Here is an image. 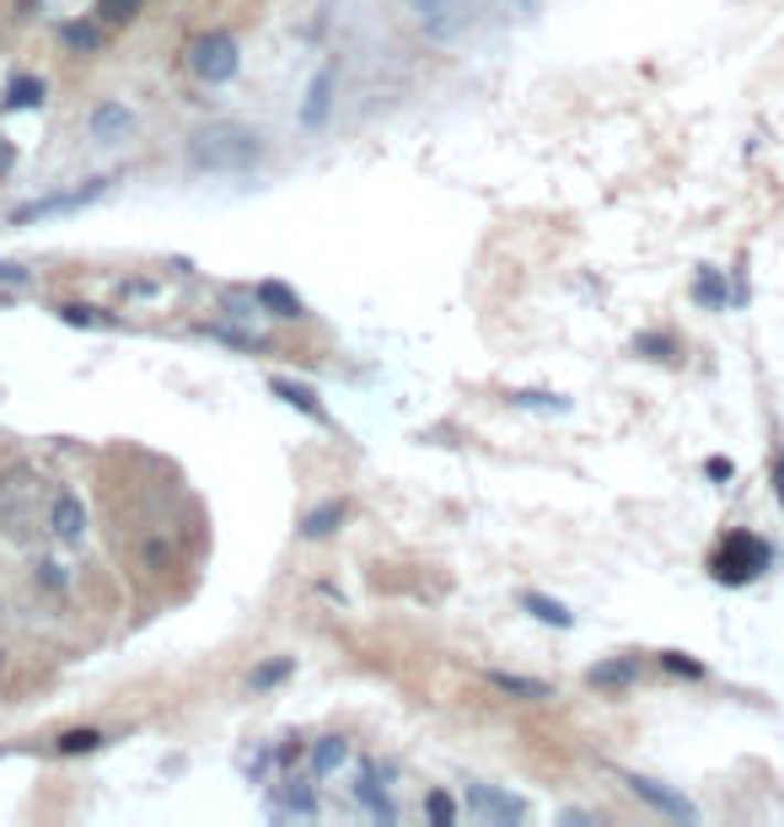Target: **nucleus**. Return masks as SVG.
Returning a JSON list of instances; mask_svg holds the SVG:
<instances>
[{"mask_svg":"<svg viewBox=\"0 0 784 827\" xmlns=\"http://www.w3.org/2000/svg\"><path fill=\"white\" fill-rule=\"evenodd\" d=\"M774 543L763 538V533H752V527H726L715 548H709V559H704V570L715 586H731V591H742L752 580H763L774 570Z\"/></svg>","mask_w":784,"mask_h":827,"instance_id":"1","label":"nucleus"},{"mask_svg":"<svg viewBox=\"0 0 784 827\" xmlns=\"http://www.w3.org/2000/svg\"><path fill=\"white\" fill-rule=\"evenodd\" d=\"M264 162V135L248 125H210L189 140L194 172H253Z\"/></svg>","mask_w":784,"mask_h":827,"instance_id":"2","label":"nucleus"},{"mask_svg":"<svg viewBox=\"0 0 784 827\" xmlns=\"http://www.w3.org/2000/svg\"><path fill=\"white\" fill-rule=\"evenodd\" d=\"M189 71H194L200 82H210V86L232 82V76L243 71L237 39H232V33H200V39L189 43Z\"/></svg>","mask_w":784,"mask_h":827,"instance_id":"3","label":"nucleus"},{"mask_svg":"<svg viewBox=\"0 0 784 827\" xmlns=\"http://www.w3.org/2000/svg\"><path fill=\"white\" fill-rule=\"evenodd\" d=\"M619 785L634 795V801H645V806H656L661 817H677V823H699V806L688 801V795H677V790H666L661 780H651V774H629V769H619Z\"/></svg>","mask_w":784,"mask_h":827,"instance_id":"4","label":"nucleus"},{"mask_svg":"<svg viewBox=\"0 0 784 827\" xmlns=\"http://www.w3.org/2000/svg\"><path fill=\"white\" fill-rule=\"evenodd\" d=\"M103 189H108V178H92L86 189H71V194H49V200H33V205L11 210V221H17V226H28V221H49V215H71V210L92 205V200H97Z\"/></svg>","mask_w":784,"mask_h":827,"instance_id":"5","label":"nucleus"},{"mask_svg":"<svg viewBox=\"0 0 784 827\" xmlns=\"http://www.w3.org/2000/svg\"><path fill=\"white\" fill-rule=\"evenodd\" d=\"M640 656H613V662H597L586 672V683L597 688V694H629L634 683H640Z\"/></svg>","mask_w":784,"mask_h":827,"instance_id":"6","label":"nucleus"},{"mask_svg":"<svg viewBox=\"0 0 784 827\" xmlns=\"http://www.w3.org/2000/svg\"><path fill=\"white\" fill-rule=\"evenodd\" d=\"M49 527H54V538L65 543V548H82V538H86L82 495H54V505H49Z\"/></svg>","mask_w":784,"mask_h":827,"instance_id":"7","label":"nucleus"},{"mask_svg":"<svg viewBox=\"0 0 784 827\" xmlns=\"http://www.w3.org/2000/svg\"><path fill=\"white\" fill-rule=\"evenodd\" d=\"M468 812H484V817H495V823H522L527 817V806L516 801V795H500L490 785H468Z\"/></svg>","mask_w":784,"mask_h":827,"instance_id":"8","label":"nucleus"},{"mask_svg":"<svg viewBox=\"0 0 784 827\" xmlns=\"http://www.w3.org/2000/svg\"><path fill=\"white\" fill-rule=\"evenodd\" d=\"M269 393L280 398V404H290V409H301L307 419H318V425H329V409L318 404V393L307 387V382H290V376H269Z\"/></svg>","mask_w":784,"mask_h":827,"instance_id":"9","label":"nucleus"},{"mask_svg":"<svg viewBox=\"0 0 784 827\" xmlns=\"http://www.w3.org/2000/svg\"><path fill=\"white\" fill-rule=\"evenodd\" d=\"M419 6V28L430 33V39H457L462 33V17H457V6L452 0H414Z\"/></svg>","mask_w":784,"mask_h":827,"instance_id":"10","label":"nucleus"},{"mask_svg":"<svg viewBox=\"0 0 784 827\" xmlns=\"http://www.w3.org/2000/svg\"><path fill=\"white\" fill-rule=\"evenodd\" d=\"M253 301H258L269 318H301V312H307L301 296L290 286H280V280H258V286H253Z\"/></svg>","mask_w":784,"mask_h":827,"instance_id":"11","label":"nucleus"},{"mask_svg":"<svg viewBox=\"0 0 784 827\" xmlns=\"http://www.w3.org/2000/svg\"><path fill=\"white\" fill-rule=\"evenodd\" d=\"M490 688H495V694H511V699H522V704L554 699V688H548L543 677H522V672H490Z\"/></svg>","mask_w":784,"mask_h":827,"instance_id":"12","label":"nucleus"},{"mask_svg":"<svg viewBox=\"0 0 784 827\" xmlns=\"http://www.w3.org/2000/svg\"><path fill=\"white\" fill-rule=\"evenodd\" d=\"M329 108H333V71H318L312 86H307V103H301V125L323 129L329 125Z\"/></svg>","mask_w":784,"mask_h":827,"instance_id":"13","label":"nucleus"},{"mask_svg":"<svg viewBox=\"0 0 784 827\" xmlns=\"http://www.w3.org/2000/svg\"><path fill=\"white\" fill-rule=\"evenodd\" d=\"M694 301H699V307H709V312H726V307L737 301V286H726V275L704 264L699 275H694Z\"/></svg>","mask_w":784,"mask_h":827,"instance_id":"14","label":"nucleus"},{"mask_svg":"<svg viewBox=\"0 0 784 827\" xmlns=\"http://www.w3.org/2000/svg\"><path fill=\"white\" fill-rule=\"evenodd\" d=\"M344 527V500H329V505H318L307 522H301V538L307 543H323V538H333Z\"/></svg>","mask_w":784,"mask_h":827,"instance_id":"15","label":"nucleus"},{"mask_svg":"<svg viewBox=\"0 0 784 827\" xmlns=\"http://www.w3.org/2000/svg\"><path fill=\"white\" fill-rule=\"evenodd\" d=\"M129 125H135V114H129L125 103H103V108L92 114V135H97V140H119V135H129Z\"/></svg>","mask_w":784,"mask_h":827,"instance_id":"16","label":"nucleus"},{"mask_svg":"<svg viewBox=\"0 0 784 827\" xmlns=\"http://www.w3.org/2000/svg\"><path fill=\"white\" fill-rule=\"evenodd\" d=\"M522 608H527L537 623H554V629H570V623H576V613H570L565 602H554V597H543V591H522Z\"/></svg>","mask_w":784,"mask_h":827,"instance_id":"17","label":"nucleus"},{"mask_svg":"<svg viewBox=\"0 0 784 827\" xmlns=\"http://www.w3.org/2000/svg\"><path fill=\"white\" fill-rule=\"evenodd\" d=\"M43 97H49V86H43V76H11L6 82V108H43Z\"/></svg>","mask_w":784,"mask_h":827,"instance_id":"18","label":"nucleus"},{"mask_svg":"<svg viewBox=\"0 0 784 827\" xmlns=\"http://www.w3.org/2000/svg\"><path fill=\"white\" fill-rule=\"evenodd\" d=\"M344 758H350V742H344V737H323V742L312 747V774H318V780H329Z\"/></svg>","mask_w":784,"mask_h":827,"instance_id":"19","label":"nucleus"},{"mask_svg":"<svg viewBox=\"0 0 784 827\" xmlns=\"http://www.w3.org/2000/svg\"><path fill=\"white\" fill-rule=\"evenodd\" d=\"M355 795H361V801L372 806V817H376V823H398V806H393V801H387V795L376 790V769H366V774H361Z\"/></svg>","mask_w":784,"mask_h":827,"instance_id":"20","label":"nucleus"},{"mask_svg":"<svg viewBox=\"0 0 784 827\" xmlns=\"http://www.w3.org/2000/svg\"><path fill=\"white\" fill-rule=\"evenodd\" d=\"M60 323H71V329H114V318H108L103 307H86V301H65V307H60Z\"/></svg>","mask_w":784,"mask_h":827,"instance_id":"21","label":"nucleus"},{"mask_svg":"<svg viewBox=\"0 0 784 827\" xmlns=\"http://www.w3.org/2000/svg\"><path fill=\"white\" fill-rule=\"evenodd\" d=\"M290 672H296V656H275V662H264V666H253V677H248V688L253 694H264V688H280Z\"/></svg>","mask_w":784,"mask_h":827,"instance_id":"22","label":"nucleus"},{"mask_svg":"<svg viewBox=\"0 0 784 827\" xmlns=\"http://www.w3.org/2000/svg\"><path fill=\"white\" fill-rule=\"evenodd\" d=\"M65 49H82V54H97L103 49V22H65L60 28Z\"/></svg>","mask_w":784,"mask_h":827,"instance_id":"23","label":"nucleus"},{"mask_svg":"<svg viewBox=\"0 0 784 827\" xmlns=\"http://www.w3.org/2000/svg\"><path fill=\"white\" fill-rule=\"evenodd\" d=\"M146 11V0H97V22L103 28H129Z\"/></svg>","mask_w":784,"mask_h":827,"instance_id":"24","label":"nucleus"},{"mask_svg":"<svg viewBox=\"0 0 784 827\" xmlns=\"http://www.w3.org/2000/svg\"><path fill=\"white\" fill-rule=\"evenodd\" d=\"M656 662H661V672H672V677H688V683H704V677H709V666L694 662V656H683V651H661Z\"/></svg>","mask_w":784,"mask_h":827,"instance_id":"25","label":"nucleus"},{"mask_svg":"<svg viewBox=\"0 0 784 827\" xmlns=\"http://www.w3.org/2000/svg\"><path fill=\"white\" fill-rule=\"evenodd\" d=\"M511 404H516V409H537V414H565L570 409V398H559V393H533V387L511 393Z\"/></svg>","mask_w":784,"mask_h":827,"instance_id":"26","label":"nucleus"},{"mask_svg":"<svg viewBox=\"0 0 784 827\" xmlns=\"http://www.w3.org/2000/svg\"><path fill=\"white\" fill-rule=\"evenodd\" d=\"M634 355H645V361H677V339L672 333H640Z\"/></svg>","mask_w":784,"mask_h":827,"instance_id":"27","label":"nucleus"},{"mask_svg":"<svg viewBox=\"0 0 784 827\" xmlns=\"http://www.w3.org/2000/svg\"><path fill=\"white\" fill-rule=\"evenodd\" d=\"M60 752H65V758H82V752H97V747H103V731H92V726H82V731H65V737H60Z\"/></svg>","mask_w":784,"mask_h":827,"instance_id":"28","label":"nucleus"},{"mask_svg":"<svg viewBox=\"0 0 784 827\" xmlns=\"http://www.w3.org/2000/svg\"><path fill=\"white\" fill-rule=\"evenodd\" d=\"M200 333H210V339H221V344H232V350H264L253 333H237V329H226V323H200Z\"/></svg>","mask_w":784,"mask_h":827,"instance_id":"29","label":"nucleus"},{"mask_svg":"<svg viewBox=\"0 0 784 827\" xmlns=\"http://www.w3.org/2000/svg\"><path fill=\"white\" fill-rule=\"evenodd\" d=\"M425 812H430V823H457V806H452V795H441V790H436V795H430V801H425Z\"/></svg>","mask_w":784,"mask_h":827,"instance_id":"30","label":"nucleus"},{"mask_svg":"<svg viewBox=\"0 0 784 827\" xmlns=\"http://www.w3.org/2000/svg\"><path fill=\"white\" fill-rule=\"evenodd\" d=\"M286 806H290V812H301V817H312V812H318V795H312L307 785H290L286 790Z\"/></svg>","mask_w":784,"mask_h":827,"instance_id":"31","label":"nucleus"},{"mask_svg":"<svg viewBox=\"0 0 784 827\" xmlns=\"http://www.w3.org/2000/svg\"><path fill=\"white\" fill-rule=\"evenodd\" d=\"M39 580L49 586V591H65V570H60L54 559H43V565H39Z\"/></svg>","mask_w":784,"mask_h":827,"instance_id":"32","label":"nucleus"},{"mask_svg":"<svg viewBox=\"0 0 784 827\" xmlns=\"http://www.w3.org/2000/svg\"><path fill=\"white\" fill-rule=\"evenodd\" d=\"M704 473H709V479H720V484H731V473H737V468H731L726 457H709V462H704Z\"/></svg>","mask_w":784,"mask_h":827,"instance_id":"33","label":"nucleus"},{"mask_svg":"<svg viewBox=\"0 0 784 827\" xmlns=\"http://www.w3.org/2000/svg\"><path fill=\"white\" fill-rule=\"evenodd\" d=\"M33 275L22 269V264H0V286H28Z\"/></svg>","mask_w":784,"mask_h":827,"instance_id":"34","label":"nucleus"},{"mask_svg":"<svg viewBox=\"0 0 784 827\" xmlns=\"http://www.w3.org/2000/svg\"><path fill=\"white\" fill-rule=\"evenodd\" d=\"M11 167H17V146H11V140H6V135H0V178H6V172H11Z\"/></svg>","mask_w":784,"mask_h":827,"instance_id":"35","label":"nucleus"},{"mask_svg":"<svg viewBox=\"0 0 784 827\" xmlns=\"http://www.w3.org/2000/svg\"><path fill=\"white\" fill-rule=\"evenodd\" d=\"M774 495H780V505H784V452L774 457Z\"/></svg>","mask_w":784,"mask_h":827,"instance_id":"36","label":"nucleus"}]
</instances>
